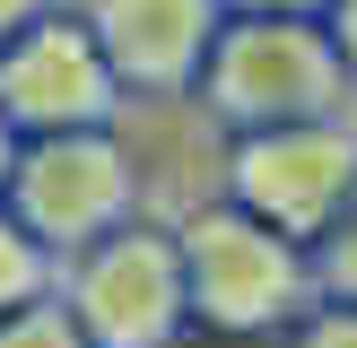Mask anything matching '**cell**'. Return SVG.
Here are the masks:
<instances>
[{"label": "cell", "mask_w": 357, "mask_h": 348, "mask_svg": "<svg viewBox=\"0 0 357 348\" xmlns=\"http://www.w3.org/2000/svg\"><path fill=\"white\" fill-rule=\"evenodd\" d=\"M201 113L236 131H279V122H331L349 113V70L314 17H227L201 61Z\"/></svg>", "instance_id": "cell-1"}, {"label": "cell", "mask_w": 357, "mask_h": 348, "mask_svg": "<svg viewBox=\"0 0 357 348\" xmlns=\"http://www.w3.org/2000/svg\"><path fill=\"white\" fill-rule=\"evenodd\" d=\"M52 296L87 331V348H174L192 331L183 253H174V226L157 218H131L114 235H96L87 253H70L52 270Z\"/></svg>", "instance_id": "cell-2"}, {"label": "cell", "mask_w": 357, "mask_h": 348, "mask_svg": "<svg viewBox=\"0 0 357 348\" xmlns=\"http://www.w3.org/2000/svg\"><path fill=\"white\" fill-rule=\"evenodd\" d=\"M174 253H183V305L209 331H288L314 305L305 253L288 235H271L261 218L209 200L174 226Z\"/></svg>", "instance_id": "cell-3"}, {"label": "cell", "mask_w": 357, "mask_h": 348, "mask_svg": "<svg viewBox=\"0 0 357 348\" xmlns=\"http://www.w3.org/2000/svg\"><path fill=\"white\" fill-rule=\"evenodd\" d=\"M349 191H357V113L236 131L227 139V166H218V200L244 209V218H261L271 235H288L296 253L340 218Z\"/></svg>", "instance_id": "cell-4"}, {"label": "cell", "mask_w": 357, "mask_h": 348, "mask_svg": "<svg viewBox=\"0 0 357 348\" xmlns=\"http://www.w3.org/2000/svg\"><path fill=\"white\" fill-rule=\"evenodd\" d=\"M17 226L44 244L52 261L87 253L96 235L139 218V191H131V157H122L114 131H61V139H17V166L9 191H0Z\"/></svg>", "instance_id": "cell-5"}, {"label": "cell", "mask_w": 357, "mask_h": 348, "mask_svg": "<svg viewBox=\"0 0 357 348\" xmlns=\"http://www.w3.org/2000/svg\"><path fill=\"white\" fill-rule=\"evenodd\" d=\"M114 113H122V87H114V70H105L79 9H44L26 35L0 44V122L17 139L114 131Z\"/></svg>", "instance_id": "cell-6"}, {"label": "cell", "mask_w": 357, "mask_h": 348, "mask_svg": "<svg viewBox=\"0 0 357 348\" xmlns=\"http://www.w3.org/2000/svg\"><path fill=\"white\" fill-rule=\"evenodd\" d=\"M87 35H96L105 70H114L122 104L131 96H192L201 61L218 44L227 9L218 0H87Z\"/></svg>", "instance_id": "cell-7"}, {"label": "cell", "mask_w": 357, "mask_h": 348, "mask_svg": "<svg viewBox=\"0 0 357 348\" xmlns=\"http://www.w3.org/2000/svg\"><path fill=\"white\" fill-rule=\"evenodd\" d=\"M305 278H314V305H357V191L340 200V218L305 244Z\"/></svg>", "instance_id": "cell-8"}, {"label": "cell", "mask_w": 357, "mask_h": 348, "mask_svg": "<svg viewBox=\"0 0 357 348\" xmlns=\"http://www.w3.org/2000/svg\"><path fill=\"white\" fill-rule=\"evenodd\" d=\"M52 270H61V261H52L44 244H35L26 226L0 209V313H17V305H35V296H52Z\"/></svg>", "instance_id": "cell-9"}, {"label": "cell", "mask_w": 357, "mask_h": 348, "mask_svg": "<svg viewBox=\"0 0 357 348\" xmlns=\"http://www.w3.org/2000/svg\"><path fill=\"white\" fill-rule=\"evenodd\" d=\"M0 348H87V331L61 313V296H35V305L0 313Z\"/></svg>", "instance_id": "cell-10"}, {"label": "cell", "mask_w": 357, "mask_h": 348, "mask_svg": "<svg viewBox=\"0 0 357 348\" xmlns=\"http://www.w3.org/2000/svg\"><path fill=\"white\" fill-rule=\"evenodd\" d=\"M288 348H357V305H305L288 322Z\"/></svg>", "instance_id": "cell-11"}, {"label": "cell", "mask_w": 357, "mask_h": 348, "mask_svg": "<svg viewBox=\"0 0 357 348\" xmlns=\"http://www.w3.org/2000/svg\"><path fill=\"white\" fill-rule=\"evenodd\" d=\"M323 35H331V52H340V70H349V96H357V0H331Z\"/></svg>", "instance_id": "cell-12"}, {"label": "cell", "mask_w": 357, "mask_h": 348, "mask_svg": "<svg viewBox=\"0 0 357 348\" xmlns=\"http://www.w3.org/2000/svg\"><path fill=\"white\" fill-rule=\"evenodd\" d=\"M227 17H314V26H323L331 17V0H218Z\"/></svg>", "instance_id": "cell-13"}, {"label": "cell", "mask_w": 357, "mask_h": 348, "mask_svg": "<svg viewBox=\"0 0 357 348\" xmlns=\"http://www.w3.org/2000/svg\"><path fill=\"white\" fill-rule=\"evenodd\" d=\"M44 9H52V0H0V44H9V35H26Z\"/></svg>", "instance_id": "cell-14"}, {"label": "cell", "mask_w": 357, "mask_h": 348, "mask_svg": "<svg viewBox=\"0 0 357 348\" xmlns=\"http://www.w3.org/2000/svg\"><path fill=\"white\" fill-rule=\"evenodd\" d=\"M9 166H17V131L0 122V191H9Z\"/></svg>", "instance_id": "cell-15"}]
</instances>
